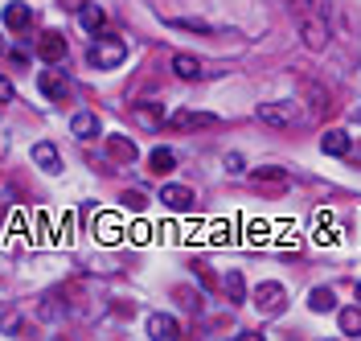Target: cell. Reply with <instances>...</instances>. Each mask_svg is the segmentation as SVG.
I'll return each instance as SVG.
<instances>
[{"instance_id":"6da1fadb","label":"cell","mask_w":361,"mask_h":341,"mask_svg":"<svg viewBox=\"0 0 361 341\" xmlns=\"http://www.w3.org/2000/svg\"><path fill=\"white\" fill-rule=\"evenodd\" d=\"M87 58L94 70H115L128 58V46H123V37H94L87 49Z\"/></svg>"},{"instance_id":"7a4b0ae2","label":"cell","mask_w":361,"mask_h":341,"mask_svg":"<svg viewBox=\"0 0 361 341\" xmlns=\"http://www.w3.org/2000/svg\"><path fill=\"white\" fill-rule=\"evenodd\" d=\"M255 309L259 313H267V317H279L283 309H288V292H283V284H259L255 288Z\"/></svg>"},{"instance_id":"3957f363","label":"cell","mask_w":361,"mask_h":341,"mask_svg":"<svg viewBox=\"0 0 361 341\" xmlns=\"http://www.w3.org/2000/svg\"><path fill=\"white\" fill-rule=\"evenodd\" d=\"M160 202L169 205L173 214H189L197 198H193V189H189V185H164V189H160Z\"/></svg>"},{"instance_id":"277c9868","label":"cell","mask_w":361,"mask_h":341,"mask_svg":"<svg viewBox=\"0 0 361 341\" xmlns=\"http://www.w3.org/2000/svg\"><path fill=\"white\" fill-rule=\"evenodd\" d=\"M37 83H42V95H45V99H54V103L70 95V78L62 74V70H42V78H37Z\"/></svg>"},{"instance_id":"5b68a950","label":"cell","mask_w":361,"mask_h":341,"mask_svg":"<svg viewBox=\"0 0 361 341\" xmlns=\"http://www.w3.org/2000/svg\"><path fill=\"white\" fill-rule=\"evenodd\" d=\"M37 54H42V62L58 66V62L66 58V37H62V33H42V42H37Z\"/></svg>"},{"instance_id":"8992f818","label":"cell","mask_w":361,"mask_h":341,"mask_svg":"<svg viewBox=\"0 0 361 341\" xmlns=\"http://www.w3.org/2000/svg\"><path fill=\"white\" fill-rule=\"evenodd\" d=\"M259 119L263 124H275V128H288V124H295V107L292 103H263L259 107Z\"/></svg>"},{"instance_id":"52a82bcc","label":"cell","mask_w":361,"mask_h":341,"mask_svg":"<svg viewBox=\"0 0 361 341\" xmlns=\"http://www.w3.org/2000/svg\"><path fill=\"white\" fill-rule=\"evenodd\" d=\"M148 337L152 341H173V337H180V325L173 317H164V313H152V317H148Z\"/></svg>"},{"instance_id":"ba28073f","label":"cell","mask_w":361,"mask_h":341,"mask_svg":"<svg viewBox=\"0 0 361 341\" xmlns=\"http://www.w3.org/2000/svg\"><path fill=\"white\" fill-rule=\"evenodd\" d=\"M169 124H173L177 132H189V128H214L218 115H209V112H177Z\"/></svg>"},{"instance_id":"9c48e42d","label":"cell","mask_w":361,"mask_h":341,"mask_svg":"<svg viewBox=\"0 0 361 341\" xmlns=\"http://www.w3.org/2000/svg\"><path fill=\"white\" fill-rule=\"evenodd\" d=\"M33 164L45 169V173H58L62 169V157H58V148L49 140H42V144H33Z\"/></svg>"},{"instance_id":"30bf717a","label":"cell","mask_w":361,"mask_h":341,"mask_svg":"<svg viewBox=\"0 0 361 341\" xmlns=\"http://www.w3.org/2000/svg\"><path fill=\"white\" fill-rule=\"evenodd\" d=\"M70 132H74L78 140L99 136V115H94V112H78L74 119H70Z\"/></svg>"},{"instance_id":"8fae6325","label":"cell","mask_w":361,"mask_h":341,"mask_svg":"<svg viewBox=\"0 0 361 341\" xmlns=\"http://www.w3.org/2000/svg\"><path fill=\"white\" fill-rule=\"evenodd\" d=\"M78 25H82L87 33H103V25H107V13H103L99 4H82V8H78Z\"/></svg>"},{"instance_id":"7c38bea8","label":"cell","mask_w":361,"mask_h":341,"mask_svg":"<svg viewBox=\"0 0 361 341\" xmlns=\"http://www.w3.org/2000/svg\"><path fill=\"white\" fill-rule=\"evenodd\" d=\"M135 124H140V128H148V132H152V128H160V124H164V112H160V103H135Z\"/></svg>"},{"instance_id":"4fadbf2b","label":"cell","mask_w":361,"mask_h":341,"mask_svg":"<svg viewBox=\"0 0 361 341\" xmlns=\"http://www.w3.org/2000/svg\"><path fill=\"white\" fill-rule=\"evenodd\" d=\"M304 42H308V49H324V42H329V29H324V21H320V17H308V21H304Z\"/></svg>"},{"instance_id":"5bb4252c","label":"cell","mask_w":361,"mask_h":341,"mask_svg":"<svg viewBox=\"0 0 361 341\" xmlns=\"http://www.w3.org/2000/svg\"><path fill=\"white\" fill-rule=\"evenodd\" d=\"M29 21H33V13H29V4H4V25L8 29H29Z\"/></svg>"},{"instance_id":"9a60e30c","label":"cell","mask_w":361,"mask_h":341,"mask_svg":"<svg viewBox=\"0 0 361 341\" xmlns=\"http://www.w3.org/2000/svg\"><path fill=\"white\" fill-rule=\"evenodd\" d=\"M320 148H324L329 157H349V136H345L341 128H333V132H324V140H320Z\"/></svg>"},{"instance_id":"2e32d148","label":"cell","mask_w":361,"mask_h":341,"mask_svg":"<svg viewBox=\"0 0 361 341\" xmlns=\"http://www.w3.org/2000/svg\"><path fill=\"white\" fill-rule=\"evenodd\" d=\"M94 234H99V243H119V214H99Z\"/></svg>"},{"instance_id":"e0dca14e","label":"cell","mask_w":361,"mask_h":341,"mask_svg":"<svg viewBox=\"0 0 361 341\" xmlns=\"http://www.w3.org/2000/svg\"><path fill=\"white\" fill-rule=\"evenodd\" d=\"M173 70H177V78H189V83H193V78H202V74H205V70H202V62H197L193 54H177V58H173Z\"/></svg>"},{"instance_id":"ac0fdd59","label":"cell","mask_w":361,"mask_h":341,"mask_svg":"<svg viewBox=\"0 0 361 341\" xmlns=\"http://www.w3.org/2000/svg\"><path fill=\"white\" fill-rule=\"evenodd\" d=\"M173 169H177V157H173L169 148H152V157H148V173L164 177V173H173Z\"/></svg>"},{"instance_id":"d6986e66","label":"cell","mask_w":361,"mask_h":341,"mask_svg":"<svg viewBox=\"0 0 361 341\" xmlns=\"http://www.w3.org/2000/svg\"><path fill=\"white\" fill-rule=\"evenodd\" d=\"M107 152H111L119 164H132V160H135V144H132V140H123V136H111V140H107Z\"/></svg>"},{"instance_id":"ffe728a7","label":"cell","mask_w":361,"mask_h":341,"mask_svg":"<svg viewBox=\"0 0 361 341\" xmlns=\"http://www.w3.org/2000/svg\"><path fill=\"white\" fill-rule=\"evenodd\" d=\"M255 185H263V189H283L288 185V173L283 169H255Z\"/></svg>"},{"instance_id":"44dd1931","label":"cell","mask_w":361,"mask_h":341,"mask_svg":"<svg viewBox=\"0 0 361 341\" xmlns=\"http://www.w3.org/2000/svg\"><path fill=\"white\" fill-rule=\"evenodd\" d=\"M341 333L345 337H361V309H341Z\"/></svg>"},{"instance_id":"7402d4cb","label":"cell","mask_w":361,"mask_h":341,"mask_svg":"<svg viewBox=\"0 0 361 341\" xmlns=\"http://www.w3.org/2000/svg\"><path fill=\"white\" fill-rule=\"evenodd\" d=\"M222 288H226L230 300H243V296H247V280H243V272H226Z\"/></svg>"},{"instance_id":"603a6c76","label":"cell","mask_w":361,"mask_h":341,"mask_svg":"<svg viewBox=\"0 0 361 341\" xmlns=\"http://www.w3.org/2000/svg\"><path fill=\"white\" fill-rule=\"evenodd\" d=\"M333 300H337V296L329 292V288H312V296H308V309H312V313H329V309H333Z\"/></svg>"},{"instance_id":"cb8c5ba5","label":"cell","mask_w":361,"mask_h":341,"mask_svg":"<svg viewBox=\"0 0 361 341\" xmlns=\"http://www.w3.org/2000/svg\"><path fill=\"white\" fill-rule=\"evenodd\" d=\"M123 205H128V210H135V214H140V210L148 205V198H144L140 189H128V193H123Z\"/></svg>"},{"instance_id":"d4e9b609","label":"cell","mask_w":361,"mask_h":341,"mask_svg":"<svg viewBox=\"0 0 361 341\" xmlns=\"http://www.w3.org/2000/svg\"><path fill=\"white\" fill-rule=\"evenodd\" d=\"M13 99H17L13 83H8V78H0V103H13Z\"/></svg>"},{"instance_id":"484cf974","label":"cell","mask_w":361,"mask_h":341,"mask_svg":"<svg viewBox=\"0 0 361 341\" xmlns=\"http://www.w3.org/2000/svg\"><path fill=\"white\" fill-rule=\"evenodd\" d=\"M243 164H247V160L238 157V152H230V157H226V169H230V173H243Z\"/></svg>"},{"instance_id":"4316f807","label":"cell","mask_w":361,"mask_h":341,"mask_svg":"<svg viewBox=\"0 0 361 341\" xmlns=\"http://www.w3.org/2000/svg\"><path fill=\"white\" fill-rule=\"evenodd\" d=\"M132 239H135V243H148V227H144V222H140V227L132 230Z\"/></svg>"},{"instance_id":"83f0119b","label":"cell","mask_w":361,"mask_h":341,"mask_svg":"<svg viewBox=\"0 0 361 341\" xmlns=\"http://www.w3.org/2000/svg\"><path fill=\"white\" fill-rule=\"evenodd\" d=\"M87 0H62V8H82Z\"/></svg>"},{"instance_id":"f1b7e54d","label":"cell","mask_w":361,"mask_h":341,"mask_svg":"<svg viewBox=\"0 0 361 341\" xmlns=\"http://www.w3.org/2000/svg\"><path fill=\"white\" fill-rule=\"evenodd\" d=\"M0 54H4V37H0Z\"/></svg>"},{"instance_id":"f546056e","label":"cell","mask_w":361,"mask_h":341,"mask_svg":"<svg viewBox=\"0 0 361 341\" xmlns=\"http://www.w3.org/2000/svg\"><path fill=\"white\" fill-rule=\"evenodd\" d=\"M357 296H361V284H357Z\"/></svg>"},{"instance_id":"4dcf8cb0","label":"cell","mask_w":361,"mask_h":341,"mask_svg":"<svg viewBox=\"0 0 361 341\" xmlns=\"http://www.w3.org/2000/svg\"><path fill=\"white\" fill-rule=\"evenodd\" d=\"M357 119H361V112H357Z\"/></svg>"}]
</instances>
